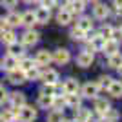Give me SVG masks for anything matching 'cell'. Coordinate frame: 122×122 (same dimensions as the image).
<instances>
[{"label":"cell","mask_w":122,"mask_h":122,"mask_svg":"<svg viewBox=\"0 0 122 122\" xmlns=\"http://www.w3.org/2000/svg\"><path fill=\"white\" fill-rule=\"evenodd\" d=\"M66 106V98L62 97V95H58V97H53V109H60V111H64L62 107Z\"/></svg>","instance_id":"836d02e7"},{"label":"cell","mask_w":122,"mask_h":122,"mask_svg":"<svg viewBox=\"0 0 122 122\" xmlns=\"http://www.w3.org/2000/svg\"><path fill=\"white\" fill-rule=\"evenodd\" d=\"M0 64H2V67H4V69H7V71H11V69H15V67H18V58L7 53V56H4Z\"/></svg>","instance_id":"ac0fdd59"},{"label":"cell","mask_w":122,"mask_h":122,"mask_svg":"<svg viewBox=\"0 0 122 122\" xmlns=\"http://www.w3.org/2000/svg\"><path fill=\"white\" fill-rule=\"evenodd\" d=\"M93 62H95V55H93V51L84 49L82 53L76 55V64H78L80 67H89Z\"/></svg>","instance_id":"5b68a950"},{"label":"cell","mask_w":122,"mask_h":122,"mask_svg":"<svg viewBox=\"0 0 122 122\" xmlns=\"http://www.w3.org/2000/svg\"><path fill=\"white\" fill-rule=\"evenodd\" d=\"M62 122H76V120H75V118H64Z\"/></svg>","instance_id":"60d3db41"},{"label":"cell","mask_w":122,"mask_h":122,"mask_svg":"<svg viewBox=\"0 0 122 122\" xmlns=\"http://www.w3.org/2000/svg\"><path fill=\"white\" fill-rule=\"evenodd\" d=\"M7 80H9L11 84H24L25 82V73L22 71L20 67H15V69L7 71Z\"/></svg>","instance_id":"52a82bcc"},{"label":"cell","mask_w":122,"mask_h":122,"mask_svg":"<svg viewBox=\"0 0 122 122\" xmlns=\"http://www.w3.org/2000/svg\"><path fill=\"white\" fill-rule=\"evenodd\" d=\"M118 49H120L118 40H115V38H106L104 47H102V53L106 56H111V55H115V53H118Z\"/></svg>","instance_id":"8992f818"},{"label":"cell","mask_w":122,"mask_h":122,"mask_svg":"<svg viewBox=\"0 0 122 122\" xmlns=\"http://www.w3.org/2000/svg\"><path fill=\"white\" fill-rule=\"evenodd\" d=\"M51 55H53V62L60 64V66H64V64H67V62L71 60V55H69V51H67L66 47H58V49H55Z\"/></svg>","instance_id":"3957f363"},{"label":"cell","mask_w":122,"mask_h":122,"mask_svg":"<svg viewBox=\"0 0 122 122\" xmlns=\"http://www.w3.org/2000/svg\"><path fill=\"white\" fill-rule=\"evenodd\" d=\"M0 4H2V7H5V9H13L16 5V0H0Z\"/></svg>","instance_id":"8d00e7d4"},{"label":"cell","mask_w":122,"mask_h":122,"mask_svg":"<svg viewBox=\"0 0 122 122\" xmlns=\"http://www.w3.org/2000/svg\"><path fill=\"white\" fill-rule=\"evenodd\" d=\"M107 93H109L113 98H120L122 97V84H120V80H113L111 86L107 87Z\"/></svg>","instance_id":"7402d4cb"},{"label":"cell","mask_w":122,"mask_h":122,"mask_svg":"<svg viewBox=\"0 0 122 122\" xmlns=\"http://www.w3.org/2000/svg\"><path fill=\"white\" fill-rule=\"evenodd\" d=\"M113 7L117 11V15H122V0H113Z\"/></svg>","instance_id":"74e56055"},{"label":"cell","mask_w":122,"mask_h":122,"mask_svg":"<svg viewBox=\"0 0 122 122\" xmlns=\"http://www.w3.org/2000/svg\"><path fill=\"white\" fill-rule=\"evenodd\" d=\"M64 120V111L60 109H51L47 113V122H62Z\"/></svg>","instance_id":"f546056e"},{"label":"cell","mask_w":122,"mask_h":122,"mask_svg":"<svg viewBox=\"0 0 122 122\" xmlns=\"http://www.w3.org/2000/svg\"><path fill=\"white\" fill-rule=\"evenodd\" d=\"M5 22H7L9 27H18V25H22V16L18 13H15V11H11L9 15L5 16Z\"/></svg>","instance_id":"603a6c76"},{"label":"cell","mask_w":122,"mask_h":122,"mask_svg":"<svg viewBox=\"0 0 122 122\" xmlns=\"http://www.w3.org/2000/svg\"><path fill=\"white\" fill-rule=\"evenodd\" d=\"M98 93H100V87H98L97 82H86L80 87V97L82 98H97Z\"/></svg>","instance_id":"7a4b0ae2"},{"label":"cell","mask_w":122,"mask_h":122,"mask_svg":"<svg viewBox=\"0 0 122 122\" xmlns=\"http://www.w3.org/2000/svg\"><path fill=\"white\" fill-rule=\"evenodd\" d=\"M87 40H89V46H87V51H102V47H104V42H106V38L100 35V33H97V35H91L87 36Z\"/></svg>","instance_id":"277c9868"},{"label":"cell","mask_w":122,"mask_h":122,"mask_svg":"<svg viewBox=\"0 0 122 122\" xmlns=\"http://www.w3.org/2000/svg\"><path fill=\"white\" fill-rule=\"evenodd\" d=\"M75 111H76V117H75L76 122H91L93 120V111H91V109L80 106L78 109H75Z\"/></svg>","instance_id":"8fae6325"},{"label":"cell","mask_w":122,"mask_h":122,"mask_svg":"<svg viewBox=\"0 0 122 122\" xmlns=\"http://www.w3.org/2000/svg\"><path fill=\"white\" fill-rule=\"evenodd\" d=\"M25 2H27V4H33V2H36V0H25Z\"/></svg>","instance_id":"7bdbcfd3"},{"label":"cell","mask_w":122,"mask_h":122,"mask_svg":"<svg viewBox=\"0 0 122 122\" xmlns=\"http://www.w3.org/2000/svg\"><path fill=\"white\" fill-rule=\"evenodd\" d=\"M53 106V95H46V93H40L38 95V107H44V109H47V107Z\"/></svg>","instance_id":"d4e9b609"},{"label":"cell","mask_w":122,"mask_h":122,"mask_svg":"<svg viewBox=\"0 0 122 122\" xmlns=\"http://www.w3.org/2000/svg\"><path fill=\"white\" fill-rule=\"evenodd\" d=\"M16 40V35H15V31L13 29H4V31H0V42L2 44H5V46H9L11 42H15Z\"/></svg>","instance_id":"ffe728a7"},{"label":"cell","mask_w":122,"mask_h":122,"mask_svg":"<svg viewBox=\"0 0 122 122\" xmlns=\"http://www.w3.org/2000/svg\"><path fill=\"white\" fill-rule=\"evenodd\" d=\"M35 66H36L35 58H27V56H22L20 62H18V67H20L24 73L27 71V69H31V67H35Z\"/></svg>","instance_id":"4316f807"},{"label":"cell","mask_w":122,"mask_h":122,"mask_svg":"<svg viewBox=\"0 0 122 122\" xmlns=\"http://www.w3.org/2000/svg\"><path fill=\"white\" fill-rule=\"evenodd\" d=\"M111 107V104L106 100V98H95V106H93V109H95V113L97 115H102V113H106L107 109Z\"/></svg>","instance_id":"e0dca14e"},{"label":"cell","mask_w":122,"mask_h":122,"mask_svg":"<svg viewBox=\"0 0 122 122\" xmlns=\"http://www.w3.org/2000/svg\"><path fill=\"white\" fill-rule=\"evenodd\" d=\"M76 27H80L82 31H86V33H89V31L93 29V22L89 16H82L80 20L76 22Z\"/></svg>","instance_id":"484cf974"},{"label":"cell","mask_w":122,"mask_h":122,"mask_svg":"<svg viewBox=\"0 0 122 122\" xmlns=\"http://www.w3.org/2000/svg\"><path fill=\"white\" fill-rule=\"evenodd\" d=\"M35 118H36V109L33 106L24 104L22 107L16 109V120L18 122H33Z\"/></svg>","instance_id":"6da1fadb"},{"label":"cell","mask_w":122,"mask_h":122,"mask_svg":"<svg viewBox=\"0 0 122 122\" xmlns=\"http://www.w3.org/2000/svg\"><path fill=\"white\" fill-rule=\"evenodd\" d=\"M35 62H36V66H47L49 62H53V55H51L47 49H42V51L36 53Z\"/></svg>","instance_id":"7c38bea8"},{"label":"cell","mask_w":122,"mask_h":122,"mask_svg":"<svg viewBox=\"0 0 122 122\" xmlns=\"http://www.w3.org/2000/svg\"><path fill=\"white\" fill-rule=\"evenodd\" d=\"M9 104H11V109H18V107H22L25 104V95L20 91H15V93H11L9 95Z\"/></svg>","instance_id":"ba28073f"},{"label":"cell","mask_w":122,"mask_h":122,"mask_svg":"<svg viewBox=\"0 0 122 122\" xmlns=\"http://www.w3.org/2000/svg\"><path fill=\"white\" fill-rule=\"evenodd\" d=\"M120 84H122V75H120Z\"/></svg>","instance_id":"f6af8a7d"},{"label":"cell","mask_w":122,"mask_h":122,"mask_svg":"<svg viewBox=\"0 0 122 122\" xmlns=\"http://www.w3.org/2000/svg\"><path fill=\"white\" fill-rule=\"evenodd\" d=\"M0 67H2V64H0Z\"/></svg>","instance_id":"bcb514c9"},{"label":"cell","mask_w":122,"mask_h":122,"mask_svg":"<svg viewBox=\"0 0 122 122\" xmlns=\"http://www.w3.org/2000/svg\"><path fill=\"white\" fill-rule=\"evenodd\" d=\"M118 31H120V33H122V24H120V27H118Z\"/></svg>","instance_id":"ee69618b"},{"label":"cell","mask_w":122,"mask_h":122,"mask_svg":"<svg viewBox=\"0 0 122 122\" xmlns=\"http://www.w3.org/2000/svg\"><path fill=\"white\" fill-rule=\"evenodd\" d=\"M35 18H36V24H47L51 18V13L47 7H38V9H35Z\"/></svg>","instance_id":"5bb4252c"},{"label":"cell","mask_w":122,"mask_h":122,"mask_svg":"<svg viewBox=\"0 0 122 122\" xmlns=\"http://www.w3.org/2000/svg\"><path fill=\"white\" fill-rule=\"evenodd\" d=\"M9 25H7V22H5V18L4 16H0V31H4V29H7Z\"/></svg>","instance_id":"ab89813d"},{"label":"cell","mask_w":122,"mask_h":122,"mask_svg":"<svg viewBox=\"0 0 122 122\" xmlns=\"http://www.w3.org/2000/svg\"><path fill=\"white\" fill-rule=\"evenodd\" d=\"M78 89H80V86H78V80H75V78H66L64 84H62L64 95H67V93H78Z\"/></svg>","instance_id":"4fadbf2b"},{"label":"cell","mask_w":122,"mask_h":122,"mask_svg":"<svg viewBox=\"0 0 122 122\" xmlns=\"http://www.w3.org/2000/svg\"><path fill=\"white\" fill-rule=\"evenodd\" d=\"M69 36H71L73 40H84V38H87V33L82 31L80 27H73V29L69 31Z\"/></svg>","instance_id":"1f68e13d"},{"label":"cell","mask_w":122,"mask_h":122,"mask_svg":"<svg viewBox=\"0 0 122 122\" xmlns=\"http://www.w3.org/2000/svg\"><path fill=\"white\" fill-rule=\"evenodd\" d=\"M100 117H102V120H104V122H117L118 118H120V113H118L117 109L109 107V109H107L106 113H102Z\"/></svg>","instance_id":"cb8c5ba5"},{"label":"cell","mask_w":122,"mask_h":122,"mask_svg":"<svg viewBox=\"0 0 122 122\" xmlns=\"http://www.w3.org/2000/svg\"><path fill=\"white\" fill-rule=\"evenodd\" d=\"M111 9L107 7L106 4H100V2H95V7H93V15L95 18H100V20H106L107 16H109Z\"/></svg>","instance_id":"9c48e42d"},{"label":"cell","mask_w":122,"mask_h":122,"mask_svg":"<svg viewBox=\"0 0 122 122\" xmlns=\"http://www.w3.org/2000/svg\"><path fill=\"white\" fill-rule=\"evenodd\" d=\"M111 82H113V78H111L109 75H102L100 78L97 80V84H98V87H100V89H107V87L111 86Z\"/></svg>","instance_id":"d6a6232c"},{"label":"cell","mask_w":122,"mask_h":122,"mask_svg":"<svg viewBox=\"0 0 122 122\" xmlns=\"http://www.w3.org/2000/svg\"><path fill=\"white\" fill-rule=\"evenodd\" d=\"M22 25H33L36 24V18H35V11H25L22 13Z\"/></svg>","instance_id":"83f0119b"},{"label":"cell","mask_w":122,"mask_h":122,"mask_svg":"<svg viewBox=\"0 0 122 122\" xmlns=\"http://www.w3.org/2000/svg\"><path fill=\"white\" fill-rule=\"evenodd\" d=\"M102 122H104V120H102Z\"/></svg>","instance_id":"7dc6e473"},{"label":"cell","mask_w":122,"mask_h":122,"mask_svg":"<svg viewBox=\"0 0 122 122\" xmlns=\"http://www.w3.org/2000/svg\"><path fill=\"white\" fill-rule=\"evenodd\" d=\"M64 98H66V106L71 109H78L82 106V97L78 93H67V95H64Z\"/></svg>","instance_id":"30bf717a"},{"label":"cell","mask_w":122,"mask_h":122,"mask_svg":"<svg viewBox=\"0 0 122 122\" xmlns=\"http://www.w3.org/2000/svg\"><path fill=\"white\" fill-rule=\"evenodd\" d=\"M38 33H36V31H33V29H27L24 33V35H22V44H24V46H35L36 42H38Z\"/></svg>","instance_id":"9a60e30c"},{"label":"cell","mask_w":122,"mask_h":122,"mask_svg":"<svg viewBox=\"0 0 122 122\" xmlns=\"http://www.w3.org/2000/svg\"><path fill=\"white\" fill-rule=\"evenodd\" d=\"M117 71H118V75H122V66H118V67H117Z\"/></svg>","instance_id":"b9f144b4"},{"label":"cell","mask_w":122,"mask_h":122,"mask_svg":"<svg viewBox=\"0 0 122 122\" xmlns=\"http://www.w3.org/2000/svg\"><path fill=\"white\" fill-rule=\"evenodd\" d=\"M113 31H115V27H113V25H109V24H106V25H102L100 35L104 36V38H111V36H113Z\"/></svg>","instance_id":"d590c367"},{"label":"cell","mask_w":122,"mask_h":122,"mask_svg":"<svg viewBox=\"0 0 122 122\" xmlns=\"http://www.w3.org/2000/svg\"><path fill=\"white\" fill-rule=\"evenodd\" d=\"M40 78L44 80V84H58V73L55 69H46L44 73H40Z\"/></svg>","instance_id":"2e32d148"},{"label":"cell","mask_w":122,"mask_h":122,"mask_svg":"<svg viewBox=\"0 0 122 122\" xmlns=\"http://www.w3.org/2000/svg\"><path fill=\"white\" fill-rule=\"evenodd\" d=\"M107 66L113 67V69H117L118 66H122V55L120 53H115V55L107 56Z\"/></svg>","instance_id":"4dcf8cb0"},{"label":"cell","mask_w":122,"mask_h":122,"mask_svg":"<svg viewBox=\"0 0 122 122\" xmlns=\"http://www.w3.org/2000/svg\"><path fill=\"white\" fill-rule=\"evenodd\" d=\"M35 78H40V71L36 69V66L25 71V80H35Z\"/></svg>","instance_id":"e575fe53"},{"label":"cell","mask_w":122,"mask_h":122,"mask_svg":"<svg viewBox=\"0 0 122 122\" xmlns=\"http://www.w3.org/2000/svg\"><path fill=\"white\" fill-rule=\"evenodd\" d=\"M5 100H7V91H5L4 87H0V106H2Z\"/></svg>","instance_id":"f35d334b"},{"label":"cell","mask_w":122,"mask_h":122,"mask_svg":"<svg viewBox=\"0 0 122 122\" xmlns=\"http://www.w3.org/2000/svg\"><path fill=\"white\" fill-rule=\"evenodd\" d=\"M16 120V111L15 109H5L0 113V122H15Z\"/></svg>","instance_id":"f1b7e54d"},{"label":"cell","mask_w":122,"mask_h":122,"mask_svg":"<svg viewBox=\"0 0 122 122\" xmlns=\"http://www.w3.org/2000/svg\"><path fill=\"white\" fill-rule=\"evenodd\" d=\"M7 51H9V55L16 56V58H22V56H24V44H18V42L15 40L7 46Z\"/></svg>","instance_id":"d6986e66"},{"label":"cell","mask_w":122,"mask_h":122,"mask_svg":"<svg viewBox=\"0 0 122 122\" xmlns=\"http://www.w3.org/2000/svg\"><path fill=\"white\" fill-rule=\"evenodd\" d=\"M71 20H73V15L67 9H60L58 13H56V22H58L60 25H67Z\"/></svg>","instance_id":"44dd1931"}]
</instances>
